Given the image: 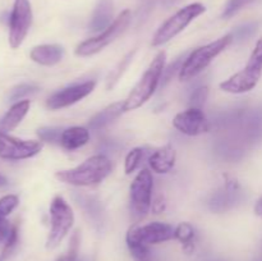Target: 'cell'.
I'll return each mask as SVG.
<instances>
[{"label":"cell","mask_w":262,"mask_h":261,"mask_svg":"<svg viewBox=\"0 0 262 261\" xmlns=\"http://www.w3.org/2000/svg\"><path fill=\"white\" fill-rule=\"evenodd\" d=\"M112 161L105 155H95L81 165L55 174L56 178L66 184L77 187H89L99 184L112 171Z\"/></svg>","instance_id":"6da1fadb"},{"label":"cell","mask_w":262,"mask_h":261,"mask_svg":"<svg viewBox=\"0 0 262 261\" xmlns=\"http://www.w3.org/2000/svg\"><path fill=\"white\" fill-rule=\"evenodd\" d=\"M165 58L166 54L164 51H160L154 58L147 71L143 73L140 81L137 82V84L129 92L127 99L123 101L124 102V112H130V110L142 106L155 94L156 89H158L159 83L161 81L163 71L165 68Z\"/></svg>","instance_id":"7a4b0ae2"},{"label":"cell","mask_w":262,"mask_h":261,"mask_svg":"<svg viewBox=\"0 0 262 261\" xmlns=\"http://www.w3.org/2000/svg\"><path fill=\"white\" fill-rule=\"evenodd\" d=\"M233 42L232 33L225 35L223 37L217 38L214 42L206 44L204 46H200L196 50L192 51L187 56L183 67L179 72V78L181 81H188L193 77L199 76L201 72H204L207 67L211 64V61L219 55L220 53L225 50L230 44Z\"/></svg>","instance_id":"3957f363"},{"label":"cell","mask_w":262,"mask_h":261,"mask_svg":"<svg viewBox=\"0 0 262 261\" xmlns=\"http://www.w3.org/2000/svg\"><path fill=\"white\" fill-rule=\"evenodd\" d=\"M262 76V37L257 41L247 66L220 83V89L229 94H246L257 86Z\"/></svg>","instance_id":"277c9868"},{"label":"cell","mask_w":262,"mask_h":261,"mask_svg":"<svg viewBox=\"0 0 262 261\" xmlns=\"http://www.w3.org/2000/svg\"><path fill=\"white\" fill-rule=\"evenodd\" d=\"M206 12V8L201 3H192L187 7L179 9L176 14L165 20L163 25L159 27L156 33L152 37V46H160L166 44L171 38L186 30L187 26Z\"/></svg>","instance_id":"5b68a950"},{"label":"cell","mask_w":262,"mask_h":261,"mask_svg":"<svg viewBox=\"0 0 262 261\" xmlns=\"http://www.w3.org/2000/svg\"><path fill=\"white\" fill-rule=\"evenodd\" d=\"M130 10L125 9L113 20L112 25L102 31L100 35L95 36V37L87 38L86 41L79 44L76 48V55L78 56H91L95 54L100 53L104 48H106L109 44H112L118 36L122 35L125 30H127L128 25L130 22Z\"/></svg>","instance_id":"8992f818"},{"label":"cell","mask_w":262,"mask_h":261,"mask_svg":"<svg viewBox=\"0 0 262 261\" xmlns=\"http://www.w3.org/2000/svg\"><path fill=\"white\" fill-rule=\"evenodd\" d=\"M51 229L46 241V248L53 250L60 245L74 223V214L68 202L61 196H55L50 205Z\"/></svg>","instance_id":"52a82bcc"},{"label":"cell","mask_w":262,"mask_h":261,"mask_svg":"<svg viewBox=\"0 0 262 261\" xmlns=\"http://www.w3.org/2000/svg\"><path fill=\"white\" fill-rule=\"evenodd\" d=\"M154 179L147 169H143L136 176L130 184V207L137 217L147 215L152 205Z\"/></svg>","instance_id":"ba28073f"},{"label":"cell","mask_w":262,"mask_h":261,"mask_svg":"<svg viewBox=\"0 0 262 261\" xmlns=\"http://www.w3.org/2000/svg\"><path fill=\"white\" fill-rule=\"evenodd\" d=\"M32 25L30 0H14L9 18V45L17 49L22 45Z\"/></svg>","instance_id":"9c48e42d"},{"label":"cell","mask_w":262,"mask_h":261,"mask_svg":"<svg viewBox=\"0 0 262 261\" xmlns=\"http://www.w3.org/2000/svg\"><path fill=\"white\" fill-rule=\"evenodd\" d=\"M174 238V229L165 223L155 222L146 225H135L127 233V243L155 245Z\"/></svg>","instance_id":"30bf717a"},{"label":"cell","mask_w":262,"mask_h":261,"mask_svg":"<svg viewBox=\"0 0 262 261\" xmlns=\"http://www.w3.org/2000/svg\"><path fill=\"white\" fill-rule=\"evenodd\" d=\"M42 150V143L32 140H19L0 132V158L5 160H22L32 158Z\"/></svg>","instance_id":"8fae6325"},{"label":"cell","mask_w":262,"mask_h":261,"mask_svg":"<svg viewBox=\"0 0 262 261\" xmlns=\"http://www.w3.org/2000/svg\"><path fill=\"white\" fill-rule=\"evenodd\" d=\"M95 86H96V82L95 81H87L79 84H72V86L66 87V89L51 95L48 99L46 105L51 110H58L61 109V107L71 106V105L78 102L79 100L89 96L94 91Z\"/></svg>","instance_id":"7c38bea8"},{"label":"cell","mask_w":262,"mask_h":261,"mask_svg":"<svg viewBox=\"0 0 262 261\" xmlns=\"http://www.w3.org/2000/svg\"><path fill=\"white\" fill-rule=\"evenodd\" d=\"M176 129L187 136H199L210 129V123L201 109L189 107L178 113L173 119Z\"/></svg>","instance_id":"4fadbf2b"},{"label":"cell","mask_w":262,"mask_h":261,"mask_svg":"<svg viewBox=\"0 0 262 261\" xmlns=\"http://www.w3.org/2000/svg\"><path fill=\"white\" fill-rule=\"evenodd\" d=\"M242 200V189L235 181H228L225 187L217 189L209 200V209L214 212H224L233 209Z\"/></svg>","instance_id":"5bb4252c"},{"label":"cell","mask_w":262,"mask_h":261,"mask_svg":"<svg viewBox=\"0 0 262 261\" xmlns=\"http://www.w3.org/2000/svg\"><path fill=\"white\" fill-rule=\"evenodd\" d=\"M30 56L35 63L41 66H55L63 59L64 49L60 45H50V44L38 45L31 50Z\"/></svg>","instance_id":"9a60e30c"},{"label":"cell","mask_w":262,"mask_h":261,"mask_svg":"<svg viewBox=\"0 0 262 261\" xmlns=\"http://www.w3.org/2000/svg\"><path fill=\"white\" fill-rule=\"evenodd\" d=\"M74 197H76L77 204L83 209V211L86 212L90 222H92L95 228L101 229L105 222V212L104 209H102L101 202L97 199H95V197L87 196V194L76 193Z\"/></svg>","instance_id":"2e32d148"},{"label":"cell","mask_w":262,"mask_h":261,"mask_svg":"<svg viewBox=\"0 0 262 261\" xmlns=\"http://www.w3.org/2000/svg\"><path fill=\"white\" fill-rule=\"evenodd\" d=\"M176 150L170 145H166L164 147L156 150L148 159L151 169L159 174H166L173 169L176 164Z\"/></svg>","instance_id":"e0dca14e"},{"label":"cell","mask_w":262,"mask_h":261,"mask_svg":"<svg viewBox=\"0 0 262 261\" xmlns=\"http://www.w3.org/2000/svg\"><path fill=\"white\" fill-rule=\"evenodd\" d=\"M113 10H114L113 0H99L90 22V30L94 32L106 30L112 25Z\"/></svg>","instance_id":"ac0fdd59"},{"label":"cell","mask_w":262,"mask_h":261,"mask_svg":"<svg viewBox=\"0 0 262 261\" xmlns=\"http://www.w3.org/2000/svg\"><path fill=\"white\" fill-rule=\"evenodd\" d=\"M30 106V100H22V101L15 102V104L8 110L7 114L3 117V119L0 120V132L7 133L14 129V128L22 122L23 118L27 115Z\"/></svg>","instance_id":"d6986e66"},{"label":"cell","mask_w":262,"mask_h":261,"mask_svg":"<svg viewBox=\"0 0 262 261\" xmlns=\"http://www.w3.org/2000/svg\"><path fill=\"white\" fill-rule=\"evenodd\" d=\"M123 112H124V102H114V104L109 105V106H106L104 110H101V112H99L96 115H94L91 118V120L89 123L90 128L94 130H99L101 128H105L110 123L114 122L115 119H118L122 115Z\"/></svg>","instance_id":"ffe728a7"},{"label":"cell","mask_w":262,"mask_h":261,"mask_svg":"<svg viewBox=\"0 0 262 261\" xmlns=\"http://www.w3.org/2000/svg\"><path fill=\"white\" fill-rule=\"evenodd\" d=\"M90 141V132L84 127H71L63 130L60 143L67 150H76Z\"/></svg>","instance_id":"44dd1931"},{"label":"cell","mask_w":262,"mask_h":261,"mask_svg":"<svg viewBox=\"0 0 262 261\" xmlns=\"http://www.w3.org/2000/svg\"><path fill=\"white\" fill-rule=\"evenodd\" d=\"M194 237H196V233H194L193 227L189 223H181L174 229V238L178 240L186 248L193 247Z\"/></svg>","instance_id":"7402d4cb"},{"label":"cell","mask_w":262,"mask_h":261,"mask_svg":"<svg viewBox=\"0 0 262 261\" xmlns=\"http://www.w3.org/2000/svg\"><path fill=\"white\" fill-rule=\"evenodd\" d=\"M187 59V54H182L178 58H176V60L171 61L166 68H164L163 76H161V86H165L169 82L173 79V77L176 76L177 72H181V68L183 67L184 61Z\"/></svg>","instance_id":"603a6c76"},{"label":"cell","mask_w":262,"mask_h":261,"mask_svg":"<svg viewBox=\"0 0 262 261\" xmlns=\"http://www.w3.org/2000/svg\"><path fill=\"white\" fill-rule=\"evenodd\" d=\"M143 154H145V151H143V148L141 147H136L133 148L132 151L128 153L127 158H125V161H124L125 173L127 174L133 173V171L138 168V165H140L141 161H142L143 159Z\"/></svg>","instance_id":"cb8c5ba5"},{"label":"cell","mask_w":262,"mask_h":261,"mask_svg":"<svg viewBox=\"0 0 262 261\" xmlns=\"http://www.w3.org/2000/svg\"><path fill=\"white\" fill-rule=\"evenodd\" d=\"M256 31H257V23L256 22H250L246 23V25L239 26V27H237L233 31V41L241 42V41L248 40V38L252 37V36L255 35Z\"/></svg>","instance_id":"d4e9b609"},{"label":"cell","mask_w":262,"mask_h":261,"mask_svg":"<svg viewBox=\"0 0 262 261\" xmlns=\"http://www.w3.org/2000/svg\"><path fill=\"white\" fill-rule=\"evenodd\" d=\"M79 243H81V237H79L78 230H76L71 238L68 251H67L64 255H61L60 257H58V260L56 261H77V257H78Z\"/></svg>","instance_id":"484cf974"},{"label":"cell","mask_w":262,"mask_h":261,"mask_svg":"<svg viewBox=\"0 0 262 261\" xmlns=\"http://www.w3.org/2000/svg\"><path fill=\"white\" fill-rule=\"evenodd\" d=\"M38 91V87L32 83H20L15 86L14 89L10 91L9 100L10 101H15V100H22L23 97L28 96V95L36 94Z\"/></svg>","instance_id":"4316f807"},{"label":"cell","mask_w":262,"mask_h":261,"mask_svg":"<svg viewBox=\"0 0 262 261\" xmlns=\"http://www.w3.org/2000/svg\"><path fill=\"white\" fill-rule=\"evenodd\" d=\"M17 243H18V225H14V227H12L9 235H8V238L5 240L4 248H3V252L2 255H0V261H5L10 255H12V252L14 251Z\"/></svg>","instance_id":"83f0119b"},{"label":"cell","mask_w":262,"mask_h":261,"mask_svg":"<svg viewBox=\"0 0 262 261\" xmlns=\"http://www.w3.org/2000/svg\"><path fill=\"white\" fill-rule=\"evenodd\" d=\"M61 129L56 127H42L37 130V136L43 142L56 143L60 142L61 138Z\"/></svg>","instance_id":"f1b7e54d"},{"label":"cell","mask_w":262,"mask_h":261,"mask_svg":"<svg viewBox=\"0 0 262 261\" xmlns=\"http://www.w3.org/2000/svg\"><path fill=\"white\" fill-rule=\"evenodd\" d=\"M19 204V199L15 194H7L0 199V216L5 217Z\"/></svg>","instance_id":"f546056e"},{"label":"cell","mask_w":262,"mask_h":261,"mask_svg":"<svg viewBox=\"0 0 262 261\" xmlns=\"http://www.w3.org/2000/svg\"><path fill=\"white\" fill-rule=\"evenodd\" d=\"M207 96H209V89H207V86L197 87V89L192 92L191 96H189V104H191V107L201 109V106L207 100Z\"/></svg>","instance_id":"4dcf8cb0"},{"label":"cell","mask_w":262,"mask_h":261,"mask_svg":"<svg viewBox=\"0 0 262 261\" xmlns=\"http://www.w3.org/2000/svg\"><path fill=\"white\" fill-rule=\"evenodd\" d=\"M252 2H255V0H228L224 10H223V18L228 19V18L233 17L235 13L239 12L242 8H245L246 5L251 4Z\"/></svg>","instance_id":"1f68e13d"},{"label":"cell","mask_w":262,"mask_h":261,"mask_svg":"<svg viewBox=\"0 0 262 261\" xmlns=\"http://www.w3.org/2000/svg\"><path fill=\"white\" fill-rule=\"evenodd\" d=\"M127 245L130 253L137 260H146L150 256V250H148V247L146 245H142V243H127Z\"/></svg>","instance_id":"d6a6232c"},{"label":"cell","mask_w":262,"mask_h":261,"mask_svg":"<svg viewBox=\"0 0 262 261\" xmlns=\"http://www.w3.org/2000/svg\"><path fill=\"white\" fill-rule=\"evenodd\" d=\"M10 229H12V227L9 225L8 220L5 217L0 216V242L7 240L10 233Z\"/></svg>","instance_id":"836d02e7"},{"label":"cell","mask_w":262,"mask_h":261,"mask_svg":"<svg viewBox=\"0 0 262 261\" xmlns=\"http://www.w3.org/2000/svg\"><path fill=\"white\" fill-rule=\"evenodd\" d=\"M164 209H165V202H164V200L161 199V197H158V199L152 202V210L155 211V214H159V212L163 211Z\"/></svg>","instance_id":"e575fe53"},{"label":"cell","mask_w":262,"mask_h":261,"mask_svg":"<svg viewBox=\"0 0 262 261\" xmlns=\"http://www.w3.org/2000/svg\"><path fill=\"white\" fill-rule=\"evenodd\" d=\"M255 214L257 215V216L262 217V196L257 200V202H256V205H255Z\"/></svg>","instance_id":"d590c367"},{"label":"cell","mask_w":262,"mask_h":261,"mask_svg":"<svg viewBox=\"0 0 262 261\" xmlns=\"http://www.w3.org/2000/svg\"><path fill=\"white\" fill-rule=\"evenodd\" d=\"M7 183H8L7 179H5L4 177H3L2 174H0V188H2V187H4Z\"/></svg>","instance_id":"8d00e7d4"},{"label":"cell","mask_w":262,"mask_h":261,"mask_svg":"<svg viewBox=\"0 0 262 261\" xmlns=\"http://www.w3.org/2000/svg\"><path fill=\"white\" fill-rule=\"evenodd\" d=\"M137 261H150L148 258H146V260H137Z\"/></svg>","instance_id":"74e56055"},{"label":"cell","mask_w":262,"mask_h":261,"mask_svg":"<svg viewBox=\"0 0 262 261\" xmlns=\"http://www.w3.org/2000/svg\"><path fill=\"white\" fill-rule=\"evenodd\" d=\"M209 261H223V260H209Z\"/></svg>","instance_id":"f35d334b"}]
</instances>
